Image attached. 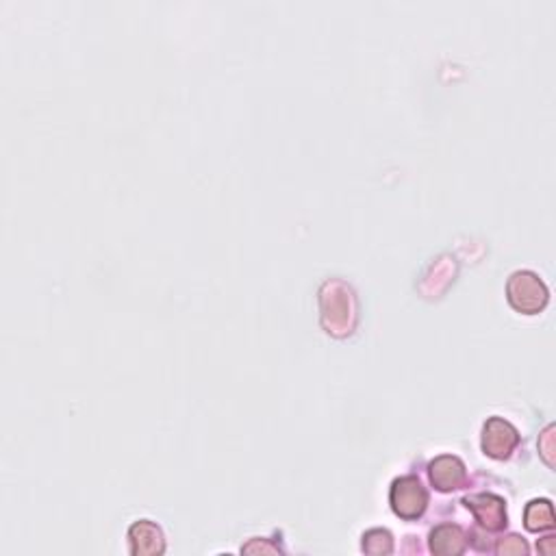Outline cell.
<instances>
[{
    "instance_id": "obj_3",
    "label": "cell",
    "mask_w": 556,
    "mask_h": 556,
    "mask_svg": "<svg viewBox=\"0 0 556 556\" xmlns=\"http://www.w3.org/2000/svg\"><path fill=\"white\" fill-rule=\"evenodd\" d=\"M518 431L502 417H491L485 424V431H482V447H485L487 455L496 456V459L509 456L511 450L518 446Z\"/></svg>"
},
{
    "instance_id": "obj_10",
    "label": "cell",
    "mask_w": 556,
    "mask_h": 556,
    "mask_svg": "<svg viewBox=\"0 0 556 556\" xmlns=\"http://www.w3.org/2000/svg\"><path fill=\"white\" fill-rule=\"evenodd\" d=\"M526 550L528 548H526V544L520 537H509L502 541L498 552L500 554H521V552H526Z\"/></svg>"
},
{
    "instance_id": "obj_2",
    "label": "cell",
    "mask_w": 556,
    "mask_h": 556,
    "mask_svg": "<svg viewBox=\"0 0 556 556\" xmlns=\"http://www.w3.org/2000/svg\"><path fill=\"white\" fill-rule=\"evenodd\" d=\"M391 506L400 518L405 520H415L424 513L428 504V494L422 487V482L413 476H405V479H398L391 487Z\"/></svg>"
},
{
    "instance_id": "obj_5",
    "label": "cell",
    "mask_w": 556,
    "mask_h": 556,
    "mask_svg": "<svg viewBox=\"0 0 556 556\" xmlns=\"http://www.w3.org/2000/svg\"><path fill=\"white\" fill-rule=\"evenodd\" d=\"M467 506L474 511V515L485 528L489 530H500L506 524V509L504 502L498 496H474V498H467Z\"/></svg>"
},
{
    "instance_id": "obj_7",
    "label": "cell",
    "mask_w": 556,
    "mask_h": 556,
    "mask_svg": "<svg viewBox=\"0 0 556 556\" xmlns=\"http://www.w3.org/2000/svg\"><path fill=\"white\" fill-rule=\"evenodd\" d=\"M431 550L435 554H461L465 550V535L456 526H439L431 535Z\"/></svg>"
},
{
    "instance_id": "obj_9",
    "label": "cell",
    "mask_w": 556,
    "mask_h": 556,
    "mask_svg": "<svg viewBox=\"0 0 556 556\" xmlns=\"http://www.w3.org/2000/svg\"><path fill=\"white\" fill-rule=\"evenodd\" d=\"M363 550L370 554H390L393 550L391 535L387 530H370V533L363 537Z\"/></svg>"
},
{
    "instance_id": "obj_6",
    "label": "cell",
    "mask_w": 556,
    "mask_h": 556,
    "mask_svg": "<svg viewBox=\"0 0 556 556\" xmlns=\"http://www.w3.org/2000/svg\"><path fill=\"white\" fill-rule=\"evenodd\" d=\"M431 480L441 491L459 489L465 482V465L456 456H439L431 465Z\"/></svg>"
},
{
    "instance_id": "obj_1",
    "label": "cell",
    "mask_w": 556,
    "mask_h": 556,
    "mask_svg": "<svg viewBox=\"0 0 556 556\" xmlns=\"http://www.w3.org/2000/svg\"><path fill=\"white\" fill-rule=\"evenodd\" d=\"M509 300L518 311L533 316L548 302V289L533 272H515L509 280Z\"/></svg>"
},
{
    "instance_id": "obj_11",
    "label": "cell",
    "mask_w": 556,
    "mask_h": 556,
    "mask_svg": "<svg viewBox=\"0 0 556 556\" xmlns=\"http://www.w3.org/2000/svg\"><path fill=\"white\" fill-rule=\"evenodd\" d=\"M552 541H554L552 537H548V539H545V544H544V545H539V550H541V552H548V554H552V552H554V548H552Z\"/></svg>"
},
{
    "instance_id": "obj_4",
    "label": "cell",
    "mask_w": 556,
    "mask_h": 556,
    "mask_svg": "<svg viewBox=\"0 0 556 556\" xmlns=\"http://www.w3.org/2000/svg\"><path fill=\"white\" fill-rule=\"evenodd\" d=\"M129 539L133 554H161L165 550V541L159 526H155L149 520L133 524Z\"/></svg>"
},
{
    "instance_id": "obj_8",
    "label": "cell",
    "mask_w": 556,
    "mask_h": 556,
    "mask_svg": "<svg viewBox=\"0 0 556 556\" xmlns=\"http://www.w3.org/2000/svg\"><path fill=\"white\" fill-rule=\"evenodd\" d=\"M554 526V513L550 500H533L526 509V528L537 533V530H548Z\"/></svg>"
}]
</instances>
